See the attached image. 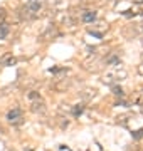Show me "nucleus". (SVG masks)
I'll return each mask as SVG.
<instances>
[{"mask_svg":"<svg viewBox=\"0 0 143 151\" xmlns=\"http://www.w3.org/2000/svg\"><path fill=\"white\" fill-rule=\"evenodd\" d=\"M121 64H116V65H113L115 69L111 70L108 76H105V84H110V86H115V82H120V81H125L126 79V76H128V72H126V69H123V67H120Z\"/></svg>","mask_w":143,"mask_h":151,"instance_id":"obj_1","label":"nucleus"},{"mask_svg":"<svg viewBox=\"0 0 143 151\" xmlns=\"http://www.w3.org/2000/svg\"><path fill=\"white\" fill-rule=\"evenodd\" d=\"M39 10H40V4L39 2H29L27 5L20 10L19 17L22 20H30V19H35L39 15Z\"/></svg>","mask_w":143,"mask_h":151,"instance_id":"obj_2","label":"nucleus"},{"mask_svg":"<svg viewBox=\"0 0 143 151\" xmlns=\"http://www.w3.org/2000/svg\"><path fill=\"white\" fill-rule=\"evenodd\" d=\"M22 118H24V113L20 108H14L12 111H9L7 114V121L10 124H20L22 123Z\"/></svg>","mask_w":143,"mask_h":151,"instance_id":"obj_3","label":"nucleus"},{"mask_svg":"<svg viewBox=\"0 0 143 151\" xmlns=\"http://www.w3.org/2000/svg\"><path fill=\"white\" fill-rule=\"evenodd\" d=\"M46 103L42 97H39V99H35V101H30V111H32L34 114H44L46 113Z\"/></svg>","mask_w":143,"mask_h":151,"instance_id":"obj_4","label":"nucleus"},{"mask_svg":"<svg viewBox=\"0 0 143 151\" xmlns=\"http://www.w3.org/2000/svg\"><path fill=\"white\" fill-rule=\"evenodd\" d=\"M98 96V91L96 89H93V87H86V89H83L81 91V97H83V101H93L94 97Z\"/></svg>","mask_w":143,"mask_h":151,"instance_id":"obj_5","label":"nucleus"},{"mask_svg":"<svg viewBox=\"0 0 143 151\" xmlns=\"http://www.w3.org/2000/svg\"><path fill=\"white\" fill-rule=\"evenodd\" d=\"M15 64V57L12 54H4L2 57H0V65H14Z\"/></svg>","mask_w":143,"mask_h":151,"instance_id":"obj_6","label":"nucleus"},{"mask_svg":"<svg viewBox=\"0 0 143 151\" xmlns=\"http://www.w3.org/2000/svg\"><path fill=\"white\" fill-rule=\"evenodd\" d=\"M56 34H57V32H56V25H49V27L42 32V35H40V37L44 39V40H47V39H52Z\"/></svg>","mask_w":143,"mask_h":151,"instance_id":"obj_7","label":"nucleus"},{"mask_svg":"<svg viewBox=\"0 0 143 151\" xmlns=\"http://www.w3.org/2000/svg\"><path fill=\"white\" fill-rule=\"evenodd\" d=\"M10 32V25L7 24V22H0V40L2 39H5Z\"/></svg>","mask_w":143,"mask_h":151,"instance_id":"obj_8","label":"nucleus"},{"mask_svg":"<svg viewBox=\"0 0 143 151\" xmlns=\"http://www.w3.org/2000/svg\"><path fill=\"white\" fill-rule=\"evenodd\" d=\"M96 20V12L93 10H86L83 14V22H86V24H91V22Z\"/></svg>","mask_w":143,"mask_h":151,"instance_id":"obj_9","label":"nucleus"},{"mask_svg":"<svg viewBox=\"0 0 143 151\" xmlns=\"http://www.w3.org/2000/svg\"><path fill=\"white\" fill-rule=\"evenodd\" d=\"M83 111H84V106L83 104H76V106H74V108H72V116H81V114H83Z\"/></svg>","mask_w":143,"mask_h":151,"instance_id":"obj_10","label":"nucleus"},{"mask_svg":"<svg viewBox=\"0 0 143 151\" xmlns=\"http://www.w3.org/2000/svg\"><path fill=\"white\" fill-rule=\"evenodd\" d=\"M106 64H108V65L120 64V57H118V55H111V57H108V59H106Z\"/></svg>","mask_w":143,"mask_h":151,"instance_id":"obj_11","label":"nucleus"},{"mask_svg":"<svg viewBox=\"0 0 143 151\" xmlns=\"http://www.w3.org/2000/svg\"><path fill=\"white\" fill-rule=\"evenodd\" d=\"M111 89H113V94H115V96H120V97L125 96V92H123V89H121L120 86H111Z\"/></svg>","mask_w":143,"mask_h":151,"instance_id":"obj_12","label":"nucleus"},{"mask_svg":"<svg viewBox=\"0 0 143 151\" xmlns=\"http://www.w3.org/2000/svg\"><path fill=\"white\" fill-rule=\"evenodd\" d=\"M131 136L135 138V139H142V138H143V128H140V129H136V131H133Z\"/></svg>","mask_w":143,"mask_h":151,"instance_id":"obj_13","label":"nucleus"},{"mask_svg":"<svg viewBox=\"0 0 143 151\" xmlns=\"http://www.w3.org/2000/svg\"><path fill=\"white\" fill-rule=\"evenodd\" d=\"M7 17V12L5 9H0V22H4V19Z\"/></svg>","mask_w":143,"mask_h":151,"instance_id":"obj_14","label":"nucleus"},{"mask_svg":"<svg viewBox=\"0 0 143 151\" xmlns=\"http://www.w3.org/2000/svg\"><path fill=\"white\" fill-rule=\"evenodd\" d=\"M136 103L140 104V106H143V91L138 94V97H136Z\"/></svg>","mask_w":143,"mask_h":151,"instance_id":"obj_15","label":"nucleus"},{"mask_svg":"<svg viewBox=\"0 0 143 151\" xmlns=\"http://www.w3.org/2000/svg\"><path fill=\"white\" fill-rule=\"evenodd\" d=\"M138 72H140V74H142V76H143V64H142V65H140V67H138Z\"/></svg>","mask_w":143,"mask_h":151,"instance_id":"obj_16","label":"nucleus"},{"mask_svg":"<svg viewBox=\"0 0 143 151\" xmlns=\"http://www.w3.org/2000/svg\"><path fill=\"white\" fill-rule=\"evenodd\" d=\"M25 151H34L32 148H25Z\"/></svg>","mask_w":143,"mask_h":151,"instance_id":"obj_17","label":"nucleus"},{"mask_svg":"<svg viewBox=\"0 0 143 151\" xmlns=\"http://www.w3.org/2000/svg\"><path fill=\"white\" fill-rule=\"evenodd\" d=\"M30 2H37V0H30Z\"/></svg>","mask_w":143,"mask_h":151,"instance_id":"obj_18","label":"nucleus"}]
</instances>
